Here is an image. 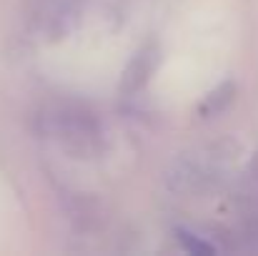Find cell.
Returning a JSON list of instances; mask_svg holds the SVG:
<instances>
[{
	"instance_id": "1",
	"label": "cell",
	"mask_w": 258,
	"mask_h": 256,
	"mask_svg": "<svg viewBox=\"0 0 258 256\" xmlns=\"http://www.w3.org/2000/svg\"><path fill=\"white\" fill-rule=\"evenodd\" d=\"M178 244L188 251V254H213V246L201 241L198 236H193L190 231H178Z\"/></svg>"
}]
</instances>
